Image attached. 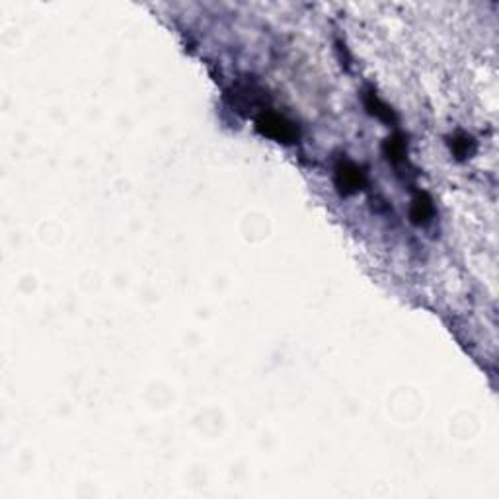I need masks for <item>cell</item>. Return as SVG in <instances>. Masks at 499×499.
I'll list each match as a JSON object with an SVG mask.
<instances>
[{
	"label": "cell",
	"instance_id": "cell-1",
	"mask_svg": "<svg viewBox=\"0 0 499 499\" xmlns=\"http://www.w3.org/2000/svg\"><path fill=\"white\" fill-rule=\"evenodd\" d=\"M258 127L261 129L263 135H270L273 139H279V141H293L296 137V131L291 123L279 117V115H263L258 121Z\"/></svg>",
	"mask_w": 499,
	"mask_h": 499
},
{
	"label": "cell",
	"instance_id": "cell-2",
	"mask_svg": "<svg viewBox=\"0 0 499 499\" xmlns=\"http://www.w3.org/2000/svg\"><path fill=\"white\" fill-rule=\"evenodd\" d=\"M337 185L349 194V191H357L363 185V174L355 164H343L337 168Z\"/></svg>",
	"mask_w": 499,
	"mask_h": 499
},
{
	"label": "cell",
	"instance_id": "cell-3",
	"mask_svg": "<svg viewBox=\"0 0 499 499\" xmlns=\"http://www.w3.org/2000/svg\"><path fill=\"white\" fill-rule=\"evenodd\" d=\"M431 211H433V207H431V201L427 199V197H417L415 201H413V207H412V218L413 223H425L429 215H431Z\"/></svg>",
	"mask_w": 499,
	"mask_h": 499
}]
</instances>
